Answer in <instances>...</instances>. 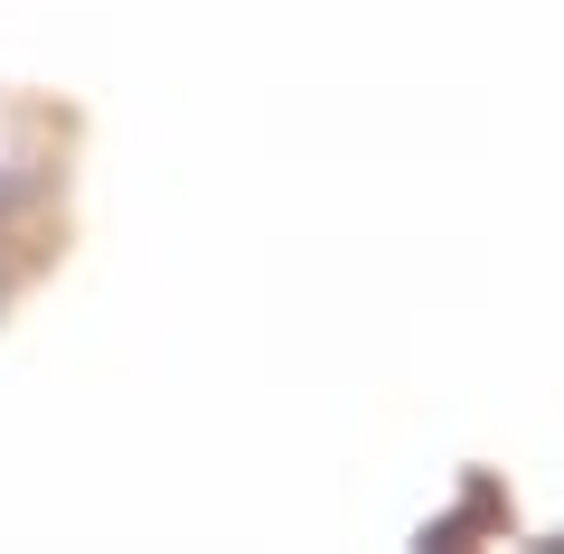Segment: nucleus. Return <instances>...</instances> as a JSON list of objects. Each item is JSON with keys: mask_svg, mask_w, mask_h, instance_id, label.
<instances>
[{"mask_svg": "<svg viewBox=\"0 0 564 554\" xmlns=\"http://www.w3.org/2000/svg\"><path fill=\"white\" fill-rule=\"evenodd\" d=\"M480 535H508V479L499 470H462V498L414 526V554H462Z\"/></svg>", "mask_w": 564, "mask_h": 554, "instance_id": "obj_1", "label": "nucleus"}, {"mask_svg": "<svg viewBox=\"0 0 564 554\" xmlns=\"http://www.w3.org/2000/svg\"><path fill=\"white\" fill-rule=\"evenodd\" d=\"M536 554H564V526H545V535H536Z\"/></svg>", "mask_w": 564, "mask_h": 554, "instance_id": "obj_3", "label": "nucleus"}, {"mask_svg": "<svg viewBox=\"0 0 564 554\" xmlns=\"http://www.w3.org/2000/svg\"><path fill=\"white\" fill-rule=\"evenodd\" d=\"M20 198H29V188H20V178H10V170H0V226L20 217Z\"/></svg>", "mask_w": 564, "mask_h": 554, "instance_id": "obj_2", "label": "nucleus"}]
</instances>
